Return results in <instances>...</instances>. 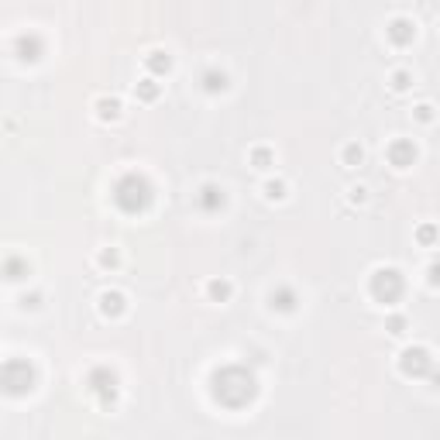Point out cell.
<instances>
[{"label":"cell","mask_w":440,"mask_h":440,"mask_svg":"<svg viewBox=\"0 0 440 440\" xmlns=\"http://www.w3.org/2000/svg\"><path fill=\"white\" fill-rule=\"evenodd\" d=\"M402 289H406V282H402L399 269H392V265L375 269V272H371V279H368V292H371V299H375V303H382V306L399 303Z\"/></svg>","instance_id":"3"},{"label":"cell","mask_w":440,"mask_h":440,"mask_svg":"<svg viewBox=\"0 0 440 440\" xmlns=\"http://www.w3.org/2000/svg\"><path fill=\"white\" fill-rule=\"evenodd\" d=\"M385 159H389V165H396V169H409V165L416 162V145H413L409 138H396V141L385 148Z\"/></svg>","instance_id":"9"},{"label":"cell","mask_w":440,"mask_h":440,"mask_svg":"<svg viewBox=\"0 0 440 440\" xmlns=\"http://www.w3.org/2000/svg\"><path fill=\"white\" fill-rule=\"evenodd\" d=\"M197 203H200L203 213H220L227 206V197H224V186L217 183H203L200 193H197Z\"/></svg>","instance_id":"8"},{"label":"cell","mask_w":440,"mask_h":440,"mask_svg":"<svg viewBox=\"0 0 440 440\" xmlns=\"http://www.w3.org/2000/svg\"><path fill=\"white\" fill-rule=\"evenodd\" d=\"M413 118L420 120V124H434L437 111H434V104H416V107H413Z\"/></svg>","instance_id":"24"},{"label":"cell","mask_w":440,"mask_h":440,"mask_svg":"<svg viewBox=\"0 0 440 440\" xmlns=\"http://www.w3.org/2000/svg\"><path fill=\"white\" fill-rule=\"evenodd\" d=\"M200 83H203L206 93H224V90H227V73H220V69H206V73L200 76Z\"/></svg>","instance_id":"18"},{"label":"cell","mask_w":440,"mask_h":440,"mask_svg":"<svg viewBox=\"0 0 440 440\" xmlns=\"http://www.w3.org/2000/svg\"><path fill=\"white\" fill-rule=\"evenodd\" d=\"M262 193H265V200L269 203H279L289 197V186H285V179H269L265 186H262Z\"/></svg>","instance_id":"21"},{"label":"cell","mask_w":440,"mask_h":440,"mask_svg":"<svg viewBox=\"0 0 440 440\" xmlns=\"http://www.w3.org/2000/svg\"><path fill=\"white\" fill-rule=\"evenodd\" d=\"M114 203H118V210H124V213H145L148 206H152V183L141 176V172H124L118 183H114Z\"/></svg>","instance_id":"2"},{"label":"cell","mask_w":440,"mask_h":440,"mask_svg":"<svg viewBox=\"0 0 440 440\" xmlns=\"http://www.w3.org/2000/svg\"><path fill=\"white\" fill-rule=\"evenodd\" d=\"M210 392H213V399L220 402V406L241 409V406H248V402L255 399L258 382H255V375L244 364H224L220 371H213Z\"/></svg>","instance_id":"1"},{"label":"cell","mask_w":440,"mask_h":440,"mask_svg":"<svg viewBox=\"0 0 440 440\" xmlns=\"http://www.w3.org/2000/svg\"><path fill=\"white\" fill-rule=\"evenodd\" d=\"M86 389L97 396V402L104 406V409H111V406H118V375L111 371V368H93L90 375H86Z\"/></svg>","instance_id":"5"},{"label":"cell","mask_w":440,"mask_h":440,"mask_svg":"<svg viewBox=\"0 0 440 440\" xmlns=\"http://www.w3.org/2000/svg\"><path fill=\"white\" fill-rule=\"evenodd\" d=\"M21 303H24L28 310H38V306H41V296H38V292H31V296H24Z\"/></svg>","instance_id":"29"},{"label":"cell","mask_w":440,"mask_h":440,"mask_svg":"<svg viewBox=\"0 0 440 440\" xmlns=\"http://www.w3.org/2000/svg\"><path fill=\"white\" fill-rule=\"evenodd\" d=\"M406 327H409V323H406V317H402V313H392V317L385 320V330H389L392 337H402V334H406Z\"/></svg>","instance_id":"25"},{"label":"cell","mask_w":440,"mask_h":440,"mask_svg":"<svg viewBox=\"0 0 440 440\" xmlns=\"http://www.w3.org/2000/svg\"><path fill=\"white\" fill-rule=\"evenodd\" d=\"M437 238H440V231L434 227V224H423V227L416 231V241H420V244H434Z\"/></svg>","instance_id":"26"},{"label":"cell","mask_w":440,"mask_h":440,"mask_svg":"<svg viewBox=\"0 0 440 440\" xmlns=\"http://www.w3.org/2000/svg\"><path fill=\"white\" fill-rule=\"evenodd\" d=\"M296 303H299V296H296V289H292V285H276V289L269 292V306H272V310H279V313H292V310H296Z\"/></svg>","instance_id":"11"},{"label":"cell","mask_w":440,"mask_h":440,"mask_svg":"<svg viewBox=\"0 0 440 440\" xmlns=\"http://www.w3.org/2000/svg\"><path fill=\"white\" fill-rule=\"evenodd\" d=\"M206 296H210V303H227L234 296V285L227 279H210L206 282Z\"/></svg>","instance_id":"16"},{"label":"cell","mask_w":440,"mask_h":440,"mask_svg":"<svg viewBox=\"0 0 440 440\" xmlns=\"http://www.w3.org/2000/svg\"><path fill=\"white\" fill-rule=\"evenodd\" d=\"M430 368H434V358H430V351L420 348V344L406 348V351L399 355V371L406 375V378H427Z\"/></svg>","instance_id":"6"},{"label":"cell","mask_w":440,"mask_h":440,"mask_svg":"<svg viewBox=\"0 0 440 440\" xmlns=\"http://www.w3.org/2000/svg\"><path fill=\"white\" fill-rule=\"evenodd\" d=\"M385 38L392 41L396 48L413 45V41H416V21H413V17H392V21L385 24Z\"/></svg>","instance_id":"7"},{"label":"cell","mask_w":440,"mask_h":440,"mask_svg":"<svg viewBox=\"0 0 440 440\" xmlns=\"http://www.w3.org/2000/svg\"><path fill=\"white\" fill-rule=\"evenodd\" d=\"M97 265H100V269H111V272H114V269L120 265V251H118V248H104V251L97 255Z\"/></svg>","instance_id":"23"},{"label":"cell","mask_w":440,"mask_h":440,"mask_svg":"<svg viewBox=\"0 0 440 440\" xmlns=\"http://www.w3.org/2000/svg\"><path fill=\"white\" fill-rule=\"evenodd\" d=\"M427 282H430V285H440V262H434V265L427 269Z\"/></svg>","instance_id":"28"},{"label":"cell","mask_w":440,"mask_h":440,"mask_svg":"<svg viewBox=\"0 0 440 440\" xmlns=\"http://www.w3.org/2000/svg\"><path fill=\"white\" fill-rule=\"evenodd\" d=\"M124 310H127V296L118 292V289H107V292H100V313L107 317V320H118L124 317Z\"/></svg>","instance_id":"10"},{"label":"cell","mask_w":440,"mask_h":440,"mask_svg":"<svg viewBox=\"0 0 440 440\" xmlns=\"http://www.w3.org/2000/svg\"><path fill=\"white\" fill-rule=\"evenodd\" d=\"M3 389L10 396H24L35 389V364L28 358H7L3 361Z\"/></svg>","instance_id":"4"},{"label":"cell","mask_w":440,"mask_h":440,"mask_svg":"<svg viewBox=\"0 0 440 440\" xmlns=\"http://www.w3.org/2000/svg\"><path fill=\"white\" fill-rule=\"evenodd\" d=\"M341 162H344L348 169H358L361 162H364V148H361L358 141H348V145L341 148Z\"/></svg>","instance_id":"20"},{"label":"cell","mask_w":440,"mask_h":440,"mask_svg":"<svg viewBox=\"0 0 440 440\" xmlns=\"http://www.w3.org/2000/svg\"><path fill=\"white\" fill-rule=\"evenodd\" d=\"M3 272H7V279H10V282H17V279H24V276L31 272V265H28L24 258H17V255H7V262H3Z\"/></svg>","instance_id":"19"},{"label":"cell","mask_w":440,"mask_h":440,"mask_svg":"<svg viewBox=\"0 0 440 440\" xmlns=\"http://www.w3.org/2000/svg\"><path fill=\"white\" fill-rule=\"evenodd\" d=\"M145 69H148V76H169V69H172V59H169V52H162V48H152L148 55H145Z\"/></svg>","instance_id":"12"},{"label":"cell","mask_w":440,"mask_h":440,"mask_svg":"<svg viewBox=\"0 0 440 440\" xmlns=\"http://www.w3.org/2000/svg\"><path fill=\"white\" fill-rule=\"evenodd\" d=\"M134 97L141 100V104H152V100H159L162 97V83L155 76H145L141 83H134Z\"/></svg>","instance_id":"14"},{"label":"cell","mask_w":440,"mask_h":440,"mask_svg":"<svg viewBox=\"0 0 440 440\" xmlns=\"http://www.w3.org/2000/svg\"><path fill=\"white\" fill-rule=\"evenodd\" d=\"M389 86H392L396 93H406V90L413 86V73H409V69H396V73L389 76Z\"/></svg>","instance_id":"22"},{"label":"cell","mask_w":440,"mask_h":440,"mask_svg":"<svg viewBox=\"0 0 440 440\" xmlns=\"http://www.w3.org/2000/svg\"><path fill=\"white\" fill-rule=\"evenodd\" d=\"M348 200L355 203V206L368 203V190H364V186H351V190H348Z\"/></svg>","instance_id":"27"},{"label":"cell","mask_w":440,"mask_h":440,"mask_svg":"<svg viewBox=\"0 0 440 440\" xmlns=\"http://www.w3.org/2000/svg\"><path fill=\"white\" fill-rule=\"evenodd\" d=\"M14 48H17V55H21L24 62H38V59H41V48H45V45H41L38 35H21V38L14 41Z\"/></svg>","instance_id":"13"},{"label":"cell","mask_w":440,"mask_h":440,"mask_svg":"<svg viewBox=\"0 0 440 440\" xmlns=\"http://www.w3.org/2000/svg\"><path fill=\"white\" fill-rule=\"evenodd\" d=\"M93 111H97V120H118L120 118V100L118 97H100L97 104H93Z\"/></svg>","instance_id":"15"},{"label":"cell","mask_w":440,"mask_h":440,"mask_svg":"<svg viewBox=\"0 0 440 440\" xmlns=\"http://www.w3.org/2000/svg\"><path fill=\"white\" fill-rule=\"evenodd\" d=\"M248 162H251L255 169H262V172H265V169H272V165H276V152H272L269 145H255V148L248 152Z\"/></svg>","instance_id":"17"}]
</instances>
